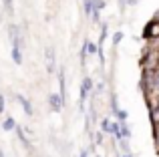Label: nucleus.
<instances>
[{
    "instance_id": "obj_2",
    "label": "nucleus",
    "mask_w": 159,
    "mask_h": 157,
    "mask_svg": "<svg viewBox=\"0 0 159 157\" xmlns=\"http://www.w3.org/2000/svg\"><path fill=\"white\" fill-rule=\"evenodd\" d=\"M65 103H66V101L61 97V93H51V95H48V107H51V111H54V113L62 111Z\"/></svg>"
},
{
    "instance_id": "obj_12",
    "label": "nucleus",
    "mask_w": 159,
    "mask_h": 157,
    "mask_svg": "<svg viewBox=\"0 0 159 157\" xmlns=\"http://www.w3.org/2000/svg\"><path fill=\"white\" fill-rule=\"evenodd\" d=\"M115 117L119 119V123H125V121H127V117H129V115H127V111H125V109H119V111L115 113Z\"/></svg>"
},
{
    "instance_id": "obj_3",
    "label": "nucleus",
    "mask_w": 159,
    "mask_h": 157,
    "mask_svg": "<svg viewBox=\"0 0 159 157\" xmlns=\"http://www.w3.org/2000/svg\"><path fill=\"white\" fill-rule=\"evenodd\" d=\"M44 59H47V71L54 73V71H57V55H54L52 47H47V51H44Z\"/></svg>"
},
{
    "instance_id": "obj_13",
    "label": "nucleus",
    "mask_w": 159,
    "mask_h": 157,
    "mask_svg": "<svg viewBox=\"0 0 159 157\" xmlns=\"http://www.w3.org/2000/svg\"><path fill=\"white\" fill-rule=\"evenodd\" d=\"M121 135H123V139H129V137H131V129H129L125 123H121Z\"/></svg>"
},
{
    "instance_id": "obj_14",
    "label": "nucleus",
    "mask_w": 159,
    "mask_h": 157,
    "mask_svg": "<svg viewBox=\"0 0 159 157\" xmlns=\"http://www.w3.org/2000/svg\"><path fill=\"white\" fill-rule=\"evenodd\" d=\"M101 131L103 133H109V131H111V121H109V119H103L101 121Z\"/></svg>"
},
{
    "instance_id": "obj_15",
    "label": "nucleus",
    "mask_w": 159,
    "mask_h": 157,
    "mask_svg": "<svg viewBox=\"0 0 159 157\" xmlns=\"http://www.w3.org/2000/svg\"><path fill=\"white\" fill-rule=\"evenodd\" d=\"M111 111H115V113L119 111V103H117V95L115 93L111 95Z\"/></svg>"
},
{
    "instance_id": "obj_21",
    "label": "nucleus",
    "mask_w": 159,
    "mask_h": 157,
    "mask_svg": "<svg viewBox=\"0 0 159 157\" xmlns=\"http://www.w3.org/2000/svg\"><path fill=\"white\" fill-rule=\"evenodd\" d=\"M123 157H133V155H131V153H129V155H123Z\"/></svg>"
},
{
    "instance_id": "obj_16",
    "label": "nucleus",
    "mask_w": 159,
    "mask_h": 157,
    "mask_svg": "<svg viewBox=\"0 0 159 157\" xmlns=\"http://www.w3.org/2000/svg\"><path fill=\"white\" fill-rule=\"evenodd\" d=\"M121 38H123V32H115V34H113V47H117V44L121 43Z\"/></svg>"
},
{
    "instance_id": "obj_10",
    "label": "nucleus",
    "mask_w": 159,
    "mask_h": 157,
    "mask_svg": "<svg viewBox=\"0 0 159 157\" xmlns=\"http://www.w3.org/2000/svg\"><path fill=\"white\" fill-rule=\"evenodd\" d=\"M2 6L6 10V14H14V0H2Z\"/></svg>"
},
{
    "instance_id": "obj_4",
    "label": "nucleus",
    "mask_w": 159,
    "mask_h": 157,
    "mask_svg": "<svg viewBox=\"0 0 159 157\" xmlns=\"http://www.w3.org/2000/svg\"><path fill=\"white\" fill-rule=\"evenodd\" d=\"M93 78L91 77H85L83 78V83H81V107H83V103L87 101V97H89V93L93 91Z\"/></svg>"
},
{
    "instance_id": "obj_7",
    "label": "nucleus",
    "mask_w": 159,
    "mask_h": 157,
    "mask_svg": "<svg viewBox=\"0 0 159 157\" xmlns=\"http://www.w3.org/2000/svg\"><path fill=\"white\" fill-rule=\"evenodd\" d=\"M16 127H18V125H16V121L12 117H6L2 121V129L4 131H16Z\"/></svg>"
},
{
    "instance_id": "obj_20",
    "label": "nucleus",
    "mask_w": 159,
    "mask_h": 157,
    "mask_svg": "<svg viewBox=\"0 0 159 157\" xmlns=\"http://www.w3.org/2000/svg\"><path fill=\"white\" fill-rule=\"evenodd\" d=\"M0 157H4V153H2V149H0Z\"/></svg>"
},
{
    "instance_id": "obj_9",
    "label": "nucleus",
    "mask_w": 159,
    "mask_h": 157,
    "mask_svg": "<svg viewBox=\"0 0 159 157\" xmlns=\"http://www.w3.org/2000/svg\"><path fill=\"white\" fill-rule=\"evenodd\" d=\"M58 87H61V97L66 101V91H65V71H58Z\"/></svg>"
},
{
    "instance_id": "obj_19",
    "label": "nucleus",
    "mask_w": 159,
    "mask_h": 157,
    "mask_svg": "<svg viewBox=\"0 0 159 157\" xmlns=\"http://www.w3.org/2000/svg\"><path fill=\"white\" fill-rule=\"evenodd\" d=\"M79 157H89V151H87V149H83V151H81V155H79Z\"/></svg>"
},
{
    "instance_id": "obj_1",
    "label": "nucleus",
    "mask_w": 159,
    "mask_h": 157,
    "mask_svg": "<svg viewBox=\"0 0 159 157\" xmlns=\"http://www.w3.org/2000/svg\"><path fill=\"white\" fill-rule=\"evenodd\" d=\"M143 38L147 40V43H151V40H157L159 38V20L157 18H151L147 22V26L143 28Z\"/></svg>"
},
{
    "instance_id": "obj_11",
    "label": "nucleus",
    "mask_w": 159,
    "mask_h": 157,
    "mask_svg": "<svg viewBox=\"0 0 159 157\" xmlns=\"http://www.w3.org/2000/svg\"><path fill=\"white\" fill-rule=\"evenodd\" d=\"M85 47H87V52H89V55H99V47L93 44L91 40H85Z\"/></svg>"
},
{
    "instance_id": "obj_18",
    "label": "nucleus",
    "mask_w": 159,
    "mask_h": 157,
    "mask_svg": "<svg viewBox=\"0 0 159 157\" xmlns=\"http://www.w3.org/2000/svg\"><path fill=\"white\" fill-rule=\"evenodd\" d=\"M95 139H97V143H103V131H97V137Z\"/></svg>"
},
{
    "instance_id": "obj_6",
    "label": "nucleus",
    "mask_w": 159,
    "mask_h": 157,
    "mask_svg": "<svg viewBox=\"0 0 159 157\" xmlns=\"http://www.w3.org/2000/svg\"><path fill=\"white\" fill-rule=\"evenodd\" d=\"M14 133L16 135H18V139H20V141H22L24 143V147H26V149L28 151H32V145H30V141H28V137H26V133H24V131H22V127H16V131H14Z\"/></svg>"
},
{
    "instance_id": "obj_8",
    "label": "nucleus",
    "mask_w": 159,
    "mask_h": 157,
    "mask_svg": "<svg viewBox=\"0 0 159 157\" xmlns=\"http://www.w3.org/2000/svg\"><path fill=\"white\" fill-rule=\"evenodd\" d=\"M12 61L16 65H22V48L20 47H12Z\"/></svg>"
},
{
    "instance_id": "obj_5",
    "label": "nucleus",
    "mask_w": 159,
    "mask_h": 157,
    "mask_svg": "<svg viewBox=\"0 0 159 157\" xmlns=\"http://www.w3.org/2000/svg\"><path fill=\"white\" fill-rule=\"evenodd\" d=\"M16 101L20 103V107L24 109V113H26L28 117H32V115H34V107L30 105V101H28V99L24 97V95H16Z\"/></svg>"
},
{
    "instance_id": "obj_17",
    "label": "nucleus",
    "mask_w": 159,
    "mask_h": 157,
    "mask_svg": "<svg viewBox=\"0 0 159 157\" xmlns=\"http://www.w3.org/2000/svg\"><path fill=\"white\" fill-rule=\"evenodd\" d=\"M4 109H6V101H4V95H0V115L4 113Z\"/></svg>"
}]
</instances>
